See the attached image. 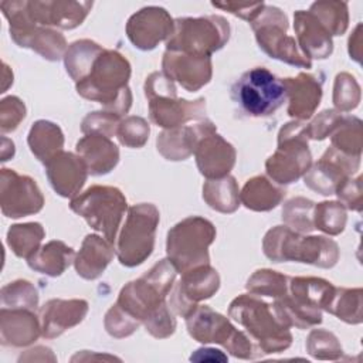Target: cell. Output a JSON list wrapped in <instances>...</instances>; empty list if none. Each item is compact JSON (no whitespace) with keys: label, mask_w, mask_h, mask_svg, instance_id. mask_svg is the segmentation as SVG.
I'll return each mask as SVG.
<instances>
[{"label":"cell","mask_w":363,"mask_h":363,"mask_svg":"<svg viewBox=\"0 0 363 363\" xmlns=\"http://www.w3.org/2000/svg\"><path fill=\"white\" fill-rule=\"evenodd\" d=\"M176 277V268L169 259L155 264L142 278L122 288L116 305L106 313L105 326L112 336L130 335L140 322L147 325L167 309L164 298Z\"/></svg>","instance_id":"obj_1"},{"label":"cell","mask_w":363,"mask_h":363,"mask_svg":"<svg viewBox=\"0 0 363 363\" xmlns=\"http://www.w3.org/2000/svg\"><path fill=\"white\" fill-rule=\"evenodd\" d=\"M129 75L128 60L116 51L102 48L84 78L77 82V91L86 99L104 104L111 113L119 116L129 111L132 102L126 86Z\"/></svg>","instance_id":"obj_2"},{"label":"cell","mask_w":363,"mask_h":363,"mask_svg":"<svg viewBox=\"0 0 363 363\" xmlns=\"http://www.w3.org/2000/svg\"><path fill=\"white\" fill-rule=\"evenodd\" d=\"M264 252L274 262L299 261L322 268L333 267L339 255L335 241L325 237H301L284 225L267 233Z\"/></svg>","instance_id":"obj_3"},{"label":"cell","mask_w":363,"mask_h":363,"mask_svg":"<svg viewBox=\"0 0 363 363\" xmlns=\"http://www.w3.org/2000/svg\"><path fill=\"white\" fill-rule=\"evenodd\" d=\"M230 316L241 323L251 340H257L267 353L286 349L291 345L288 326L281 322L272 305L252 295H241L230 305Z\"/></svg>","instance_id":"obj_4"},{"label":"cell","mask_w":363,"mask_h":363,"mask_svg":"<svg viewBox=\"0 0 363 363\" xmlns=\"http://www.w3.org/2000/svg\"><path fill=\"white\" fill-rule=\"evenodd\" d=\"M216 237L214 225L201 217H189L167 234V257L176 271L186 272L208 264V245Z\"/></svg>","instance_id":"obj_5"},{"label":"cell","mask_w":363,"mask_h":363,"mask_svg":"<svg viewBox=\"0 0 363 363\" xmlns=\"http://www.w3.org/2000/svg\"><path fill=\"white\" fill-rule=\"evenodd\" d=\"M228 37L230 26L220 16L186 17L174 20V28L166 47L167 51L210 57L227 43Z\"/></svg>","instance_id":"obj_6"},{"label":"cell","mask_w":363,"mask_h":363,"mask_svg":"<svg viewBox=\"0 0 363 363\" xmlns=\"http://www.w3.org/2000/svg\"><path fill=\"white\" fill-rule=\"evenodd\" d=\"M233 98L250 116H269L286 101L284 79L264 67L244 72L233 86Z\"/></svg>","instance_id":"obj_7"},{"label":"cell","mask_w":363,"mask_h":363,"mask_svg":"<svg viewBox=\"0 0 363 363\" xmlns=\"http://www.w3.org/2000/svg\"><path fill=\"white\" fill-rule=\"evenodd\" d=\"M145 91L149 98L150 119L162 128L182 126L189 119L200 118L206 111L204 98L197 101L179 99L173 81L159 72H153L146 79Z\"/></svg>","instance_id":"obj_8"},{"label":"cell","mask_w":363,"mask_h":363,"mask_svg":"<svg viewBox=\"0 0 363 363\" xmlns=\"http://www.w3.org/2000/svg\"><path fill=\"white\" fill-rule=\"evenodd\" d=\"M71 210L86 220L105 240L113 244L119 223L126 210V199L116 187L92 186L84 194L71 200Z\"/></svg>","instance_id":"obj_9"},{"label":"cell","mask_w":363,"mask_h":363,"mask_svg":"<svg viewBox=\"0 0 363 363\" xmlns=\"http://www.w3.org/2000/svg\"><path fill=\"white\" fill-rule=\"evenodd\" d=\"M306 125L286 123L278 138L277 152L267 160V173L279 184L296 182L311 166V152L305 140Z\"/></svg>","instance_id":"obj_10"},{"label":"cell","mask_w":363,"mask_h":363,"mask_svg":"<svg viewBox=\"0 0 363 363\" xmlns=\"http://www.w3.org/2000/svg\"><path fill=\"white\" fill-rule=\"evenodd\" d=\"M157 223L159 211L153 204H138L129 208L118 240V258L122 265L136 267L152 254Z\"/></svg>","instance_id":"obj_11"},{"label":"cell","mask_w":363,"mask_h":363,"mask_svg":"<svg viewBox=\"0 0 363 363\" xmlns=\"http://www.w3.org/2000/svg\"><path fill=\"white\" fill-rule=\"evenodd\" d=\"M259 47L272 58L292 65L311 68V61L299 51L296 41L286 35V16L277 7L264 6L261 13L251 21Z\"/></svg>","instance_id":"obj_12"},{"label":"cell","mask_w":363,"mask_h":363,"mask_svg":"<svg viewBox=\"0 0 363 363\" xmlns=\"http://www.w3.org/2000/svg\"><path fill=\"white\" fill-rule=\"evenodd\" d=\"M190 335L199 342H216L224 345L234 356L252 357L254 345L242 332L237 330L227 318L211 311L208 306H196L186 316Z\"/></svg>","instance_id":"obj_13"},{"label":"cell","mask_w":363,"mask_h":363,"mask_svg":"<svg viewBox=\"0 0 363 363\" xmlns=\"http://www.w3.org/2000/svg\"><path fill=\"white\" fill-rule=\"evenodd\" d=\"M0 204L6 217L18 218L38 213L44 199L33 179L20 176L11 169H1Z\"/></svg>","instance_id":"obj_14"},{"label":"cell","mask_w":363,"mask_h":363,"mask_svg":"<svg viewBox=\"0 0 363 363\" xmlns=\"http://www.w3.org/2000/svg\"><path fill=\"white\" fill-rule=\"evenodd\" d=\"M220 285L218 274L208 264L183 272V277L176 286L170 303L176 313L187 316L199 301L207 299L217 292Z\"/></svg>","instance_id":"obj_15"},{"label":"cell","mask_w":363,"mask_h":363,"mask_svg":"<svg viewBox=\"0 0 363 363\" xmlns=\"http://www.w3.org/2000/svg\"><path fill=\"white\" fill-rule=\"evenodd\" d=\"M174 21L169 13L156 6H149L135 13L126 24V33L132 44L140 50H152L173 33Z\"/></svg>","instance_id":"obj_16"},{"label":"cell","mask_w":363,"mask_h":363,"mask_svg":"<svg viewBox=\"0 0 363 363\" xmlns=\"http://www.w3.org/2000/svg\"><path fill=\"white\" fill-rule=\"evenodd\" d=\"M162 65L166 77L177 81L187 91H197L211 78L210 57L166 51Z\"/></svg>","instance_id":"obj_17"},{"label":"cell","mask_w":363,"mask_h":363,"mask_svg":"<svg viewBox=\"0 0 363 363\" xmlns=\"http://www.w3.org/2000/svg\"><path fill=\"white\" fill-rule=\"evenodd\" d=\"M89 1H27L30 18L35 24L75 28L91 10Z\"/></svg>","instance_id":"obj_18"},{"label":"cell","mask_w":363,"mask_h":363,"mask_svg":"<svg viewBox=\"0 0 363 363\" xmlns=\"http://www.w3.org/2000/svg\"><path fill=\"white\" fill-rule=\"evenodd\" d=\"M45 172L54 190L62 197H71L84 186L88 167L79 156L60 152L45 163Z\"/></svg>","instance_id":"obj_19"},{"label":"cell","mask_w":363,"mask_h":363,"mask_svg":"<svg viewBox=\"0 0 363 363\" xmlns=\"http://www.w3.org/2000/svg\"><path fill=\"white\" fill-rule=\"evenodd\" d=\"M196 162L203 176L221 179L228 174L235 162V150L220 135L204 136L194 149Z\"/></svg>","instance_id":"obj_20"},{"label":"cell","mask_w":363,"mask_h":363,"mask_svg":"<svg viewBox=\"0 0 363 363\" xmlns=\"http://www.w3.org/2000/svg\"><path fill=\"white\" fill-rule=\"evenodd\" d=\"M214 132L216 128L210 121L200 122L196 126H177L159 135L157 150L169 160H183L193 153L204 136Z\"/></svg>","instance_id":"obj_21"},{"label":"cell","mask_w":363,"mask_h":363,"mask_svg":"<svg viewBox=\"0 0 363 363\" xmlns=\"http://www.w3.org/2000/svg\"><path fill=\"white\" fill-rule=\"evenodd\" d=\"M295 33L306 58H326L332 52V35L308 10L294 14Z\"/></svg>","instance_id":"obj_22"},{"label":"cell","mask_w":363,"mask_h":363,"mask_svg":"<svg viewBox=\"0 0 363 363\" xmlns=\"http://www.w3.org/2000/svg\"><path fill=\"white\" fill-rule=\"evenodd\" d=\"M10 35L20 47L31 48L51 61L60 60L67 45L60 33L47 27H37L35 23L10 27Z\"/></svg>","instance_id":"obj_23"},{"label":"cell","mask_w":363,"mask_h":363,"mask_svg":"<svg viewBox=\"0 0 363 363\" xmlns=\"http://www.w3.org/2000/svg\"><path fill=\"white\" fill-rule=\"evenodd\" d=\"M88 311V303L82 299H51L41 309L43 335L54 337L81 322Z\"/></svg>","instance_id":"obj_24"},{"label":"cell","mask_w":363,"mask_h":363,"mask_svg":"<svg viewBox=\"0 0 363 363\" xmlns=\"http://www.w3.org/2000/svg\"><path fill=\"white\" fill-rule=\"evenodd\" d=\"M288 113L292 118L308 119L319 105L322 89L320 84L311 75L299 74L296 78H285Z\"/></svg>","instance_id":"obj_25"},{"label":"cell","mask_w":363,"mask_h":363,"mask_svg":"<svg viewBox=\"0 0 363 363\" xmlns=\"http://www.w3.org/2000/svg\"><path fill=\"white\" fill-rule=\"evenodd\" d=\"M77 152L85 162L91 174H105L111 172L119 159V150L109 138L89 133L77 143Z\"/></svg>","instance_id":"obj_26"},{"label":"cell","mask_w":363,"mask_h":363,"mask_svg":"<svg viewBox=\"0 0 363 363\" xmlns=\"http://www.w3.org/2000/svg\"><path fill=\"white\" fill-rule=\"evenodd\" d=\"M1 343L6 346H26L37 339L40 326L30 309L1 308Z\"/></svg>","instance_id":"obj_27"},{"label":"cell","mask_w":363,"mask_h":363,"mask_svg":"<svg viewBox=\"0 0 363 363\" xmlns=\"http://www.w3.org/2000/svg\"><path fill=\"white\" fill-rule=\"evenodd\" d=\"M113 257V244L98 235H86L75 258L78 275L86 279L98 278Z\"/></svg>","instance_id":"obj_28"},{"label":"cell","mask_w":363,"mask_h":363,"mask_svg":"<svg viewBox=\"0 0 363 363\" xmlns=\"http://www.w3.org/2000/svg\"><path fill=\"white\" fill-rule=\"evenodd\" d=\"M64 138L61 129L48 121H37L28 133V146L33 155L44 164L62 152Z\"/></svg>","instance_id":"obj_29"},{"label":"cell","mask_w":363,"mask_h":363,"mask_svg":"<svg viewBox=\"0 0 363 363\" xmlns=\"http://www.w3.org/2000/svg\"><path fill=\"white\" fill-rule=\"evenodd\" d=\"M74 251L61 241H50L28 258L30 268L50 277L61 275L71 264Z\"/></svg>","instance_id":"obj_30"},{"label":"cell","mask_w":363,"mask_h":363,"mask_svg":"<svg viewBox=\"0 0 363 363\" xmlns=\"http://www.w3.org/2000/svg\"><path fill=\"white\" fill-rule=\"evenodd\" d=\"M284 196L285 190L275 187L264 176H257L245 183L240 199L251 210L267 211L278 206Z\"/></svg>","instance_id":"obj_31"},{"label":"cell","mask_w":363,"mask_h":363,"mask_svg":"<svg viewBox=\"0 0 363 363\" xmlns=\"http://www.w3.org/2000/svg\"><path fill=\"white\" fill-rule=\"evenodd\" d=\"M203 197L208 206L221 213H231L238 207L240 194L234 177L208 180L203 187Z\"/></svg>","instance_id":"obj_32"},{"label":"cell","mask_w":363,"mask_h":363,"mask_svg":"<svg viewBox=\"0 0 363 363\" xmlns=\"http://www.w3.org/2000/svg\"><path fill=\"white\" fill-rule=\"evenodd\" d=\"M44 238V230L38 223H26L11 225L7 233V244L17 257L30 258L38 251Z\"/></svg>","instance_id":"obj_33"},{"label":"cell","mask_w":363,"mask_h":363,"mask_svg":"<svg viewBox=\"0 0 363 363\" xmlns=\"http://www.w3.org/2000/svg\"><path fill=\"white\" fill-rule=\"evenodd\" d=\"M309 11L329 31L330 35H340L347 27V4L339 1H316Z\"/></svg>","instance_id":"obj_34"},{"label":"cell","mask_w":363,"mask_h":363,"mask_svg":"<svg viewBox=\"0 0 363 363\" xmlns=\"http://www.w3.org/2000/svg\"><path fill=\"white\" fill-rule=\"evenodd\" d=\"M360 294V289H335L326 311L349 323H359L362 320Z\"/></svg>","instance_id":"obj_35"},{"label":"cell","mask_w":363,"mask_h":363,"mask_svg":"<svg viewBox=\"0 0 363 363\" xmlns=\"http://www.w3.org/2000/svg\"><path fill=\"white\" fill-rule=\"evenodd\" d=\"M37 303V291L28 281H14L1 288V308L34 311Z\"/></svg>","instance_id":"obj_36"},{"label":"cell","mask_w":363,"mask_h":363,"mask_svg":"<svg viewBox=\"0 0 363 363\" xmlns=\"http://www.w3.org/2000/svg\"><path fill=\"white\" fill-rule=\"evenodd\" d=\"M288 277L271 269L257 271L247 282V289L252 294L279 298L288 289Z\"/></svg>","instance_id":"obj_37"},{"label":"cell","mask_w":363,"mask_h":363,"mask_svg":"<svg viewBox=\"0 0 363 363\" xmlns=\"http://www.w3.org/2000/svg\"><path fill=\"white\" fill-rule=\"evenodd\" d=\"M346 211L345 207L335 201H323L315 207L313 227L328 234H339L345 228Z\"/></svg>","instance_id":"obj_38"},{"label":"cell","mask_w":363,"mask_h":363,"mask_svg":"<svg viewBox=\"0 0 363 363\" xmlns=\"http://www.w3.org/2000/svg\"><path fill=\"white\" fill-rule=\"evenodd\" d=\"M312 210H313V203L311 200L296 197L286 203V206L282 211V218L292 228H295L301 233H305V231L309 233L315 228L313 218H312Z\"/></svg>","instance_id":"obj_39"},{"label":"cell","mask_w":363,"mask_h":363,"mask_svg":"<svg viewBox=\"0 0 363 363\" xmlns=\"http://www.w3.org/2000/svg\"><path fill=\"white\" fill-rule=\"evenodd\" d=\"M116 135L122 145L129 147H140L149 136V125L139 116H129L118 126Z\"/></svg>","instance_id":"obj_40"},{"label":"cell","mask_w":363,"mask_h":363,"mask_svg":"<svg viewBox=\"0 0 363 363\" xmlns=\"http://www.w3.org/2000/svg\"><path fill=\"white\" fill-rule=\"evenodd\" d=\"M118 115L111 112H94L89 113L82 122V132L84 133H98L106 138H112L118 130Z\"/></svg>","instance_id":"obj_41"},{"label":"cell","mask_w":363,"mask_h":363,"mask_svg":"<svg viewBox=\"0 0 363 363\" xmlns=\"http://www.w3.org/2000/svg\"><path fill=\"white\" fill-rule=\"evenodd\" d=\"M356 84L354 78L349 74H340L336 77L335 84V105L339 109L347 111L357 105L359 102V86L352 89V85Z\"/></svg>","instance_id":"obj_42"},{"label":"cell","mask_w":363,"mask_h":363,"mask_svg":"<svg viewBox=\"0 0 363 363\" xmlns=\"http://www.w3.org/2000/svg\"><path fill=\"white\" fill-rule=\"evenodd\" d=\"M26 116V106L17 96H9L0 105V128L1 132L14 130L20 121Z\"/></svg>","instance_id":"obj_43"},{"label":"cell","mask_w":363,"mask_h":363,"mask_svg":"<svg viewBox=\"0 0 363 363\" xmlns=\"http://www.w3.org/2000/svg\"><path fill=\"white\" fill-rule=\"evenodd\" d=\"M214 7L217 9H221V10H227L244 20H248L250 23L261 13V10L264 9V3H245V4H241V3H233V1H227V3H211Z\"/></svg>","instance_id":"obj_44"}]
</instances>
